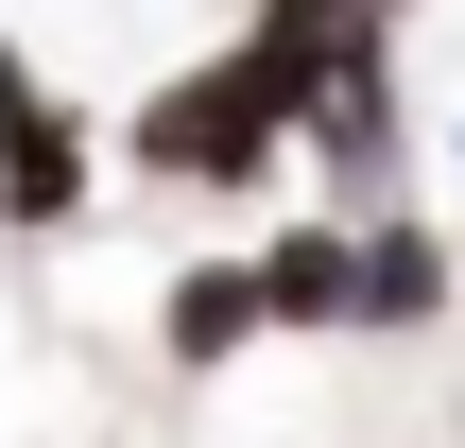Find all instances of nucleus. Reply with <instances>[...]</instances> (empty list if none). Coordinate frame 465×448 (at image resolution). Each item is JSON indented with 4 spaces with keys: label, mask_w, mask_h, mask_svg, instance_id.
<instances>
[{
    "label": "nucleus",
    "mask_w": 465,
    "mask_h": 448,
    "mask_svg": "<svg viewBox=\"0 0 465 448\" xmlns=\"http://www.w3.org/2000/svg\"><path fill=\"white\" fill-rule=\"evenodd\" d=\"M311 52H276L259 17L224 35V52H190V69H155L138 86V121H121V155L155 173V190H259L293 138H311Z\"/></svg>",
    "instance_id": "nucleus-1"
},
{
    "label": "nucleus",
    "mask_w": 465,
    "mask_h": 448,
    "mask_svg": "<svg viewBox=\"0 0 465 448\" xmlns=\"http://www.w3.org/2000/svg\"><path fill=\"white\" fill-rule=\"evenodd\" d=\"M86 104H52V69L0 35V224L17 242H52V224H86Z\"/></svg>",
    "instance_id": "nucleus-2"
},
{
    "label": "nucleus",
    "mask_w": 465,
    "mask_h": 448,
    "mask_svg": "<svg viewBox=\"0 0 465 448\" xmlns=\"http://www.w3.org/2000/svg\"><path fill=\"white\" fill-rule=\"evenodd\" d=\"M397 155H414V86H397V35H362L311 86V173H328V207H397Z\"/></svg>",
    "instance_id": "nucleus-3"
},
{
    "label": "nucleus",
    "mask_w": 465,
    "mask_h": 448,
    "mask_svg": "<svg viewBox=\"0 0 465 448\" xmlns=\"http://www.w3.org/2000/svg\"><path fill=\"white\" fill-rule=\"evenodd\" d=\"M449 328V242L414 207H362V276H345V345H414Z\"/></svg>",
    "instance_id": "nucleus-4"
},
{
    "label": "nucleus",
    "mask_w": 465,
    "mask_h": 448,
    "mask_svg": "<svg viewBox=\"0 0 465 448\" xmlns=\"http://www.w3.org/2000/svg\"><path fill=\"white\" fill-rule=\"evenodd\" d=\"M155 345H173V380H224L242 345H276V294H259V259H190V276L155 294Z\"/></svg>",
    "instance_id": "nucleus-5"
},
{
    "label": "nucleus",
    "mask_w": 465,
    "mask_h": 448,
    "mask_svg": "<svg viewBox=\"0 0 465 448\" xmlns=\"http://www.w3.org/2000/svg\"><path fill=\"white\" fill-rule=\"evenodd\" d=\"M345 276H362V207H328V224H276V242H259V294H276V328H293V345H345Z\"/></svg>",
    "instance_id": "nucleus-6"
},
{
    "label": "nucleus",
    "mask_w": 465,
    "mask_h": 448,
    "mask_svg": "<svg viewBox=\"0 0 465 448\" xmlns=\"http://www.w3.org/2000/svg\"><path fill=\"white\" fill-rule=\"evenodd\" d=\"M449 155H465V121H449Z\"/></svg>",
    "instance_id": "nucleus-7"
}]
</instances>
